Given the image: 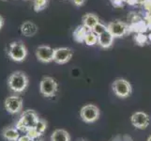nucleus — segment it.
<instances>
[{
    "mask_svg": "<svg viewBox=\"0 0 151 141\" xmlns=\"http://www.w3.org/2000/svg\"><path fill=\"white\" fill-rule=\"evenodd\" d=\"M39 116L34 110H27L24 111L19 119V121L22 122L24 127L28 131L29 129H32L36 126V124L39 121Z\"/></svg>",
    "mask_w": 151,
    "mask_h": 141,
    "instance_id": "1a4fd4ad",
    "label": "nucleus"
},
{
    "mask_svg": "<svg viewBox=\"0 0 151 141\" xmlns=\"http://www.w3.org/2000/svg\"><path fill=\"white\" fill-rule=\"evenodd\" d=\"M88 29L85 27L84 25H79L74 31H73V39L77 43H84L85 41V38L86 35L87 33Z\"/></svg>",
    "mask_w": 151,
    "mask_h": 141,
    "instance_id": "a211bd4d",
    "label": "nucleus"
},
{
    "mask_svg": "<svg viewBox=\"0 0 151 141\" xmlns=\"http://www.w3.org/2000/svg\"><path fill=\"white\" fill-rule=\"evenodd\" d=\"M48 3V0H34L33 8L35 12H40L46 8Z\"/></svg>",
    "mask_w": 151,
    "mask_h": 141,
    "instance_id": "412c9836",
    "label": "nucleus"
},
{
    "mask_svg": "<svg viewBox=\"0 0 151 141\" xmlns=\"http://www.w3.org/2000/svg\"><path fill=\"white\" fill-rule=\"evenodd\" d=\"M4 106L8 113L17 114L23 108V99L17 95H12L6 98Z\"/></svg>",
    "mask_w": 151,
    "mask_h": 141,
    "instance_id": "423d86ee",
    "label": "nucleus"
},
{
    "mask_svg": "<svg viewBox=\"0 0 151 141\" xmlns=\"http://www.w3.org/2000/svg\"><path fill=\"white\" fill-rule=\"evenodd\" d=\"M55 49L48 45H40L36 50V56L42 63H49L54 61Z\"/></svg>",
    "mask_w": 151,
    "mask_h": 141,
    "instance_id": "6e6552de",
    "label": "nucleus"
},
{
    "mask_svg": "<svg viewBox=\"0 0 151 141\" xmlns=\"http://www.w3.org/2000/svg\"><path fill=\"white\" fill-rule=\"evenodd\" d=\"M21 32L25 37H33L38 32V27L31 21H27L21 25Z\"/></svg>",
    "mask_w": 151,
    "mask_h": 141,
    "instance_id": "f8f14e48",
    "label": "nucleus"
},
{
    "mask_svg": "<svg viewBox=\"0 0 151 141\" xmlns=\"http://www.w3.org/2000/svg\"><path fill=\"white\" fill-rule=\"evenodd\" d=\"M107 30L113 35L114 38H120L129 32V25L120 21L111 22L107 25Z\"/></svg>",
    "mask_w": 151,
    "mask_h": 141,
    "instance_id": "0eeeda50",
    "label": "nucleus"
},
{
    "mask_svg": "<svg viewBox=\"0 0 151 141\" xmlns=\"http://www.w3.org/2000/svg\"><path fill=\"white\" fill-rule=\"evenodd\" d=\"M3 25H4V19H3V17L1 16V15H0V30L2 29Z\"/></svg>",
    "mask_w": 151,
    "mask_h": 141,
    "instance_id": "c85d7f7f",
    "label": "nucleus"
},
{
    "mask_svg": "<svg viewBox=\"0 0 151 141\" xmlns=\"http://www.w3.org/2000/svg\"><path fill=\"white\" fill-rule=\"evenodd\" d=\"M72 2H73L76 5V6L81 7L82 5L85 3V0H72Z\"/></svg>",
    "mask_w": 151,
    "mask_h": 141,
    "instance_id": "cd10ccee",
    "label": "nucleus"
},
{
    "mask_svg": "<svg viewBox=\"0 0 151 141\" xmlns=\"http://www.w3.org/2000/svg\"><path fill=\"white\" fill-rule=\"evenodd\" d=\"M32 141H42V140H41L40 137H38V138H35V139H33Z\"/></svg>",
    "mask_w": 151,
    "mask_h": 141,
    "instance_id": "c756f323",
    "label": "nucleus"
},
{
    "mask_svg": "<svg viewBox=\"0 0 151 141\" xmlns=\"http://www.w3.org/2000/svg\"><path fill=\"white\" fill-rule=\"evenodd\" d=\"M78 141H87V140H86V139H79Z\"/></svg>",
    "mask_w": 151,
    "mask_h": 141,
    "instance_id": "473e14b6",
    "label": "nucleus"
},
{
    "mask_svg": "<svg viewBox=\"0 0 151 141\" xmlns=\"http://www.w3.org/2000/svg\"><path fill=\"white\" fill-rule=\"evenodd\" d=\"M145 9L147 10L148 12L151 13V0H144L143 1Z\"/></svg>",
    "mask_w": 151,
    "mask_h": 141,
    "instance_id": "393cba45",
    "label": "nucleus"
},
{
    "mask_svg": "<svg viewBox=\"0 0 151 141\" xmlns=\"http://www.w3.org/2000/svg\"><path fill=\"white\" fill-rule=\"evenodd\" d=\"M99 23H100V21H99L98 17L95 14L87 13L84 15V17H83V25H84L88 30H92L95 27V25Z\"/></svg>",
    "mask_w": 151,
    "mask_h": 141,
    "instance_id": "2eb2a0df",
    "label": "nucleus"
},
{
    "mask_svg": "<svg viewBox=\"0 0 151 141\" xmlns=\"http://www.w3.org/2000/svg\"><path fill=\"white\" fill-rule=\"evenodd\" d=\"M147 39H148L149 40H151V33H150V34H149V35L147 36Z\"/></svg>",
    "mask_w": 151,
    "mask_h": 141,
    "instance_id": "7c9ffc66",
    "label": "nucleus"
},
{
    "mask_svg": "<svg viewBox=\"0 0 151 141\" xmlns=\"http://www.w3.org/2000/svg\"><path fill=\"white\" fill-rule=\"evenodd\" d=\"M114 8H121L123 6V0H110Z\"/></svg>",
    "mask_w": 151,
    "mask_h": 141,
    "instance_id": "b1692460",
    "label": "nucleus"
},
{
    "mask_svg": "<svg viewBox=\"0 0 151 141\" xmlns=\"http://www.w3.org/2000/svg\"><path fill=\"white\" fill-rule=\"evenodd\" d=\"M72 51L67 47H59V48L55 49V56L54 61L57 64H65L69 62L72 57Z\"/></svg>",
    "mask_w": 151,
    "mask_h": 141,
    "instance_id": "9b49d317",
    "label": "nucleus"
},
{
    "mask_svg": "<svg viewBox=\"0 0 151 141\" xmlns=\"http://www.w3.org/2000/svg\"><path fill=\"white\" fill-rule=\"evenodd\" d=\"M80 116L85 122L92 123L96 121L100 117V109L95 104H86L81 108Z\"/></svg>",
    "mask_w": 151,
    "mask_h": 141,
    "instance_id": "39448f33",
    "label": "nucleus"
},
{
    "mask_svg": "<svg viewBox=\"0 0 151 141\" xmlns=\"http://www.w3.org/2000/svg\"><path fill=\"white\" fill-rule=\"evenodd\" d=\"M114 39V38L113 37V35L108 30H106L105 32L98 36V44L102 48H109L112 46Z\"/></svg>",
    "mask_w": 151,
    "mask_h": 141,
    "instance_id": "ddd939ff",
    "label": "nucleus"
},
{
    "mask_svg": "<svg viewBox=\"0 0 151 141\" xmlns=\"http://www.w3.org/2000/svg\"><path fill=\"white\" fill-rule=\"evenodd\" d=\"M113 90L119 98H127L132 94V87L131 83L123 78H118L113 83Z\"/></svg>",
    "mask_w": 151,
    "mask_h": 141,
    "instance_id": "7ed1b4c3",
    "label": "nucleus"
},
{
    "mask_svg": "<svg viewBox=\"0 0 151 141\" xmlns=\"http://www.w3.org/2000/svg\"><path fill=\"white\" fill-rule=\"evenodd\" d=\"M46 128H47V122H46L45 121H43V119H39L38 123L36 124V126L33 128L34 131L36 132V134H37V135L40 137V135H42V134L45 132Z\"/></svg>",
    "mask_w": 151,
    "mask_h": 141,
    "instance_id": "aec40b11",
    "label": "nucleus"
},
{
    "mask_svg": "<svg viewBox=\"0 0 151 141\" xmlns=\"http://www.w3.org/2000/svg\"><path fill=\"white\" fill-rule=\"evenodd\" d=\"M51 141H70V135L64 129H56L51 135Z\"/></svg>",
    "mask_w": 151,
    "mask_h": 141,
    "instance_id": "dca6fc26",
    "label": "nucleus"
},
{
    "mask_svg": "<svg viewBox=\"0 0 151 141\" xmlns=\"http://www.w3.org/2000/svg\"><path fill=\"white\" fill-rule=\"evenodd\" d=\"M147 40H148L147 36H145L144 33H139L136 35V37H135V40H136V43L139 45H144L145 43H147Z\"/></svg>",
    "mask_w": 151,
    "mask_h": 141,
    "instance_id": "5701e85b",
    "label": "nucleus"
},
{
    "mask_svg": "<svg viewBox=\"0 0 151 141\" xmlns=\"http://www.w3.org/2000/svg\"><path fill=\"white\" fill-rule=\"evenodd\" d=\"M84 43L88 46H93L98 43V35L95 34L92 30H88L86 35Z\"/></svg>",
    "mask_w": 151,
    "mask_h": 141,
    "instance_id": "6ab92c4d",
    "label": "nucleus"
},
{
    "mask_svg": "<svg viewBox=\"0 0 151 141\" xmlns=\"http://www.w3.org/2000/svg\"><path fill=\"white\" fill-rule=\"evenodd\" d=\"M18 141H32V139H31L28 135L24 134V135H22V137H20Z\"/></svg>",
    "mask_w": 151,
    "mask_h": 141,
    "instance_id": "bb28decb",
    "label": "nucleus"
},
{
    "mask_svg": "<svg viewBox=\"0 0 151 141\" xmlns=\"http://www.w3.org/2000/svg\"><path fill=\"white\" fill-rule=\"evenodd\" d=\"M147 141H151V135H149L148 138H147Z\"/></svg>",
    "mask_w": 151,
    "mask_h": 141,
    "instance_id": "2f4dec72",
    "label": "nucleus"
},
{
    "mask_svg": "<svg viewBox=\"0 0 151 141\" xmlns=\"http://www.w3.org/2000/svg\"><path fill=\"white\" fill-rule=\"evenodd\" d=\"M2 137L4 139L8 141H18L20 135V132L14 127H5L2 130Z\"/></svg>",
    "mask_w": 151,
    "mask_h": 141,
    "instance_id": "4468645a",
    "label": "nucleus"
},
{
    "mask_svg": "<svg viewBox=\"0 0 151 141\" xmlns=\"http://www.w3.org/2000/svg\"><path fill=\"white\" fill-rule=\"evenodd\" d=\"M28 84H29L28 77L24 72L21 71L14 72L9 76L8 79L9 87L14 92L20 93L24 91L28 87Z\"/></svg>",
    "mask_w": 151,
    "mask_h": 141,
    "instance_id": "f257e3e1",
    "label": "nucleus"
},
{
    "mask_svg": "<svg viewBox=\"0 0 151 141\" xmlns=\"http://www.w3.org/2000/svg\"><path fill=\"white\" fill-rule=\"evenodd\" d=\"M123 1L129 5H131V6H134V5H136L139 2V0H123Z\"/></svg>",
    "mask_w": 151,
    "mask_h": 141,
    "instance_id": "a878e982",
    "label": "nucleus"
},
{
    "mask_svg": "<svg viewBox=\"0 0 151 141\" xmlns=\"http://www.w3.org/2000/svg\"><path fill=\"white\" fill-rule=\"evenodd\" d=\"M147 22L144 20H139L137 22L132 23L131 25H129V31L131 32H136V33H145L147 31Z\"/></svg>",
    "mask_w": 151,
    "mask_h": 141,
    "instance_id": "f3484780",
    "label": "nucleus"
},
{
    "mask_svg": "<svg viewBox=\"0 0 151 141\" xmlns=\"http://www.w3.org/2000/svg\"><path fill=\"white\" fill-rule=\"evenodd\" d=\"M131 121L135 128L145 129L149 125L150 119L147 113L139 111L132 114V116L131 117Z\"/></svg>",
    "mask_w": 151,
    "mask_h": 141,
    "instance_id": "9d476101",
    "label": "nucleus"
},
{
    "mask_svg": "<svg viewBox=\"0 0 151 141\" xmlns=\"http://www.w3.org/2000/svg\"><path fill=\"white\" fill-rule=\"evenodd\" d=\"M56 81L51 76H44L40 83V92L45 97H53L57 91Z\"/></svg>",
    "mask_w": 151,
    "mask_h": 141,
    "instance_id": "20e7f679",
    "label": "nucleus"
},
{
    "mask_svg": "<svg viewBox=\"0 0 151 141\" xmlns=\"http://www.w3.org/2000/svg\"><path fill=\"white\" fill-rule=\"evenodd\" d=\"M9 56L15 62H22L27 56V49L22 41H13L9 47Z\"/></svg>",
    "mask_w": 151,
    "mask_h": 141,
    "instance_id": "f03ea898",
    "label": "nucleus"
},
{
    "mask_svg": "<svg viewBox=\"0 0 151 141\" xmlns=\"http://www.w3.org/2000/svg\"><path fill=\"white\" fill-rule=\"evenodd\" d=\"M107 30V25H104L103 24L101 23H99L95 25V27L92 29V31L94 32L95 34H97L98 36L101 35V33L105 32V31Z\"/></svg>",
    "mask_w": 151,
    "mask_h": 141,
    "instance_id": "4be33fe9",
    "label": "nucleus"
}]
</instances>
